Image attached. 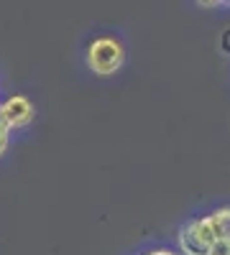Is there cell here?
I'll use <instances>...</instances> for the list:
<instances>
[{"label":"cell","mask_w":230,"mask_h":255,"mask_svg":"<svg viewBox=\"0 0 230 255\" xmlns=\"http://www.w3.org/2000/svg\"><path fill=\"white\" fill-rule=\"evenodd\" d=\"M123 61H125V49L113 36H100L87 46V67L100 77L115 74L123 67Z\"/></svg>","instance_id":"cell-1"},{"label":"cell","mask_w":230,"mask_h":255,"mask_svg":"<svg viewBox=\"0 0 230 255\" xmlns=\"http://www.w3.org/2000/svg\"><path fill=\"white\" fill-rule=\"evenodd\" d=\"M31 120H33V105L28 97L13 95L5 102H0V123L8 130H13V128H26Z\"/></svg>","instance_id":"cell-2"},{"label":"cell","mask_w":230,"mask_h":255,"mask_svg":"<svg viewBox=\"0 0 230 255\" xmlns=\"http://www.w3.org/2000/svg\"><path fill=\"white\" fill-rule=\"evenodd\" d=\"M187 227H190V232H192V235H197L205 245H213L215 240H220L218 227H215V222H213L210 215L200 217V220H190V222H187Z\"/></svg>","instance_id":"cell-3"},{"label":"cell","mask_w":230,"mask_h":255,"mask_svg":"<svg viewBox=\"0 0 230 255\" xmlns=\"http://www.w3.org/2000/svg\"><path fill=\"white\" fill-rule=\"evenodd\" d=\"M179 250H182V255H207L210 245H205L197 235H192L190 227L184 225L179 230Z\"/></svg>","instance_id":"cell-4"},{"label":"cell","mask_w":230,"mask_h":255,"mask_svg":"<svg viewBox=\"0 0 230 255\" xmlns=\"http://www.w3.org/2000/svg\"><path fill=\"white\" fill-rule=\"evenodd\" d=\"M210 217H213V222H215V227H218L220 240H230V207L215 209Z\"/></svg>","instance_id":"cell-5"},{"label":"cell","mask_w":230,"mask_h":255,"mask_svg":"<svg viewBox=\"0 0 230 255\" xmlns=\"http://www.w3.org/2000/svg\"><path fill=\"white\" fill-rule=\"evenodd\" d=\"M207 255H230V240H215Z\"/></svg>","instance_id":"cell-6"},{"label":"cell","mask_w":230,"mask_h":255,"mask_svg":"<svg viewBox=\"0 0 230 255\" xmlns=\"http://www.w3.org/2000/svg\"><path fill=\"white\" fill-rule=\"evenodd\" d=\"M8 138H10V130H8L3 123H0V156H3V151L8 148Z\"/></svg>","instance_id":"cell-7"},{"label":"cell","mask_w":230,"mask_h":255,"mask_svg":"<svg viewBox=\"0 0 230 255\" xmlns=\"http://www.w3.org/2000/svg\"><path fill=\"white\" fill-rule=\"evenodd\" d=\"M149 255H177L174 250H151Z\"/></svg>","instance_id":"cell-8"},{"label":"cell","mask_w":230,"mask_h":255,"mask_svg":"<svg viewBox=\"0 0 230 255\" xmlns=\"http://www.w3.org/2000/svg\"><path fill=\"white\" fill-rule=\"evenodd\" d=\"M146 255H149V253H146Z\"/></svg>","instance_id":"cell-9"}]
</instances>
